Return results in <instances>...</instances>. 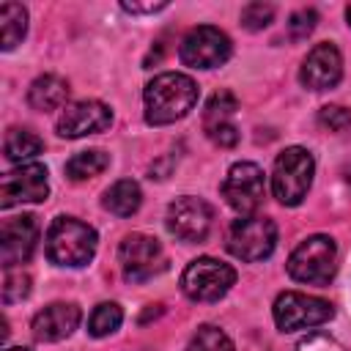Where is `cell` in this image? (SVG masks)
Returning a JSON list of instances; mask_svg holds the SVG:
<instances>
[{
	"instance_id": "2",
	"label": "cell",
	"mask_w": 351,
	"mask_h": 351,
	"mask_svg": "<svg viewBox=\"0 0 351 351\" xmlns=\"http://www.w3.org/2000/svg\"><path fill=\"white\" fill-rule=\"evenodd\" d=\"M96 230L74 217L52 219L47 230V255L58 266H85L96 255Z\"/></svg>"
},
{
	"instance_id": "26",
	"label": "cell",
	"mask_w": 351,
	"mask_h": 351,
	"mask_svg": "<svg viewBox=\"0 0 351 351\" xmlns=\"http://www.w3.org/2000/svg\"><path fill=\"white\" fill-rule=\"evenodd\" d=\"M274 19V5L269 3H247L241 8V25L247 30H263Z\"/></svg>"
},
{
	"instance_id": "24",
	"label": "cell",
	"mask_w": 351,
	"mask_h": 351,
	"mask_svg": "<svg viewBox=\"0 0 351 351\" xmlns=\"http://www.w3.org/2000/svg\"><path fill=\"white\" fill-rule=\"evenodd\" d=\"M186 351H236V348H233V340H230L219 326L206 324V326H200V329L192 335Z\"/></svg>"
},
{
	"instance_id": "29",
	"label": "cell",
	"mask_w": 351,
	"mask_h": 351,
	"mask_svg": "<svg viewBox=\"0 0 351 351\" xmlns=\"http://www.w3.org/2000/svg\"><path fill=\"white\" fill-rule=\"evenodd\" d=\"M296 351H346V348L335 337H329L324 332H313L296 343Z\"/></svg>"
},
{
	"instance_id": "30",
	"label": "cell",
	"mask_w": 351,
	"mask_h": 351,
	"mask_svg": "<svg viewBox=\"0 0 351 351\" xmlns=\"http://www.w3.org/2000/svg\"><path fill=\"white\" fill-rule=\"evenodd\" d=\"M121 8L126 11V14H156V11H165L167 8V0H148V3H121Z\"/></svg>"
},
{
	"instance_id": "28",
	"label": "cell",
	"mask_w": 351,
	"mask_h": 351,
	"mask_svg": "<svg viewBox=\"0 0 351 351\" xmlns=\"http://www.w3.org/2000/svg\"><path fill=\"white\" fill-rule=\"evenodd\" d=\"M315 22H318V14H315L313 8H299V11H293L291 19H288V33H291V38H293V41L307 38V36L315 30Z\"/></svg>"
},
{
	"instance_id": "16",
	"label": "cell",
	"mask_w": 351,
	"mask_h": 351,
	"mask_svg": "<svg viewBox=\"0 0 351 351\" xmlns=\"http://www.w3.org/2000/svg\"><path fill=\"white\" fill-rule=\"evenodd\" d=\"M82 313L74 302H55V304H47L44 310H38L33 315V337L41 340V343H58L63 337H69L77 324H80Z\"/></svg>"
},
{
	"instance_id": "18",
	"label": "cell",
	"mask_w": 351,
	"mask_h": 351,
	"mask_svg": "<svg viewBox=\"0 0 351 351\" xmlns=\"http://www.w3.org/2000/svg\"><path fill=\"white\" fill-rule=\"evenodd\" d=\"M101 203H104V208H107L110 214H115V217H132V214L140 208V203H143V192H140L137 181L123 178V181H115V184L104 192Z\"/></svg>"
},
{
	"instance_id": "23",
	"label": "cell",
	"mask_w": 351,
	"mask_h": 351,
	"mask_svg": "<svg viewBox=\"0 0 351 351\" xmlns=\"http://www.w3.org/2000/svg\"><path fill=\"white\" fill-rule=\"evenodd\" d=\"M121 321H123V310L115 302H101L88 318V332L93 337H107L121 326Z\"/></svg>"
},
{
	"instance_id": "22",
	"label": "cell",
	"mask_w": 351,
	"mask_h": 351,
	"mask_svg": "<svg viewBox=\"0 0 351 351\" xmlns=\"http://www.w3.org/2000/svg\"><path fill=\"white\" fill-rule=\"evenodd\" d=\"M3 151H5L8 162H27V159H33V156H38L44 151V143H41L38 134H33L27 129H11L5 134Z\"/></svg>"
},
{
	"instance_id": "11",
	"label": "cell",
	"mask_w": 351,
	"mask_h": 351,
	"mask_svg": "<svg viewBox=\"0 0 351 351\" xmlns=\"http://www.w3.org/2000/svg\"><path fill=\"white\" fill-rule=\"evenodd\" d=\"M211 225H214V211L200 197L184 195L167 206V230L186 244H200L208 236Z\"/></svg>"
},
{
	"instance_id": "5",
	"label": "cell",
	"mask_w": 351,
	"mask_h": 351,
	"mask_svg": "<svg viewBox=\"0 0 351 351\" xmlns=\"http://www.w3.org/2000/svg\"><path fill=\"white\" fill-rule=\"evenodd\" d=\"M225 244L230 250V255H236L239 261H247V263H255V261H263L274 252V244H277V228L269 217H241L236 219L230 228H228V236H225Z\"/></svg>"
},
{
	"instance_id": "21",
	"label": "cell",
	"mask_w": 351,
	"mask_h": 351,
	"mask_svg": "<svg viewBox=\"0 0 351 351\" xmlns=\"http://www.w3.org/2000/svg\"><path fill=\"white\" fill-rule=\"evenodd\" d=\"M107 165H110V154H104L101 148H88V151L74 154L66 162V176L71 181H85V178H93V176L104 173Z\"/></svg>"
},
{
	"instance_id": "13",
	"label": "cell",
	"mask_w": 351,
	"mask_h": 351,
	"mask_svg": "<svg viewBox=\"0 0 351 351\" xmlns=\"http://www.w3.org/2000/svg\"><path fill=\"white\" fill-rule=\"evenodd\" d=\"M38 244V222L30 214L3 219L0 225V263L14 269L25 263Z\"/></svg>"
},
{
	"instance_id": "6",
	"label": "cell",
	"mask_w": 351,
	"mask_h": 351,
	"mask_svg": "<svg viewBox=\"0 0 351 351\" xmlns=\"http://www.w3.org/2000/svg\"><path fill=\"white\" fill-rule=\"evenodd\" d=\"M236 282V269L217 258H197L181 274V291L192 302H217Z\"/></svg>"
},
{
	"instance_id": "8",
	"label": "cell",
	"mask_w": 351,
	"mask_h": 351,
	"mask_svg": "<svg viewBox=\"0 0 351 351\" xmlns=\"http://www.w3.org/2000/svg\"><path fill=\"white\" fill-rule=\"evenodd\" d=\"M263 195H266V178L255 162H236L228 170L222 181V197L233 211H239L241 217H250L261 206Z\"/></svg>"
},
{
	"instance_id": "27",
	"label": "cell",
	"mask_w": 351,
	"mask_h": 351,
	"mask_svg": "<svg viewBox=\"0 0 351 351\" xmlns=\"http://www.w3.org/2000/svg\"><path fill=\"white\" fill-rule=\"evenodd\" d=\"M318 123L329 132H343L351 126V110L340 107V104H326L318 110Z\"/></svg>"
},
{
	"instance_id": "25",
	"label": "cell",
	"mask_w": 351,
	"mask_h": 351,
	"mask_svg": "<svg viewBox=\"0 0 351 351\" xmlns=\"http://www.w3.org/2000/svg\"><path fill=\"white\" fill-rule=\"evenodd\" d=\"M0 293H3V302H5V304L22 302V299L30 293V277H27L22 269H16V266H14V269H5Z\"/></svg>"
},
{
	"instance_id": "4",
	"label": "cell",
	"mask_w": 351,
	"mask_h": 351,
	"mask_svg": "<svg viewBox=\"0 0 351 351\" xmlns=\"http://www.w3.org/2000/svg\"><path fill=\"white\" fill-rule=\"evenodd\" d=\"M337 269V247L329 236H310L304 239L288 258V274L296 282L307 285H326Z\"/></svg>"
},
{
	"instance_id": "1",
	"label": "cell",
	"mask_w": 351,
	"mask_h": 351,
	"mask_svg": "<svg viewBox=\"0 0 351 351\" xmlns=\"http://www.w3.org/2000/svg\"><path fill=\"white\" fill-rule=\"evenodd\" d=\"M143 99H145V121L151 126H167L189 115V110L197 101V85L192 77L181 71H165L145 85Z\"/></svg>"
},
{
	"instance_id": "31",
	"label": "cell",
	"mask_w": 351,
	"mask_h": 351,
	"mask_svg": "<svg viewBox=\"0 0 351 351\" xmlns=\"http://www.w3.org/2000/svg\"><path fill=\"white\" fill-rule=\"evenodd\" d=\"M343 176H346V184L351 186V165H346V170H343Z\"/></svg>"
},
{
	"instance_id": "10",
	"label": "cell",
	"mask_w": 351,
	"mask_h": 351,
	"mask_svg": "<svg viewBox=\"0 0 351 351\" xmlns=\"http://www.w3.org/2000/svg\"><path fill=\"white\" fill-rule=\"evenodd\" d=\"M118 261L123 269V277L132 282H143L165 269V252L162 244L154 236L145 233H129L123 236L118 247Z\"/></svg>"
},
{
	"instance_id": "17",
	"label": "cell",
	"mask_w": 351,
	"mask_h": 351,
	"mask_svg": "<svg viewBox=\"0 0 351 351\" xmlns=\"http://www.w3.org/2000/svg\"><path fill=\"white\" fill-rule=\"evenodd\" d=\"M66 99H69V82L58 74H41L27 88V104L38 112L60 110L66 104Z\"/></svg>"
},
{
	"instance_id": "3",
	"label": "cell",
	"mask_w": 351,
	"mask_h": 351,
	"mask_svg": "<svg viewBox=\"0 0 351 351\" xmlns=\"http://www.w3.org/2000/svg\"><path fill=\"white\" fill-rule=\"evenodd\" d=\"M313 173H315V162L313 154L302 145H291L285 148L277 159H274V170H271V192L282 206H299L307 197V189L313 184Z\"/></svg>"
},
{
	"instance_id": "12",
	"label": "cell",
	"mask_w": 351,
	"mask_h": 351,
	"mask_svg": "<svg viewBox=\"0 0 351 351\" xmlns=\"http://www.w3.org/2000/svg\"><path fill=\"white\" fill-rule=\"evenodd\" d=\"M49 195L47 167L44 165H22L3 176L0 181V208H11L19 203H41Z\"/></svg>"
},
{
	"instance_id": "20",
	"label": "cell",
	"mask_w": 351,
	"mask_h": 351,
	"mask_svg": "<svg viewBox=\"0 0 351 351\" xmlns=\"http://www.w3.org/2000/svg\"><path fill=\"white\" fill-rule=\"evenodd\" d=\"M236 110H239L236 96H233L230 90H217V93L208 99L206 110H203V129H206V134H208V132H214V129L230 126V123H233V112H236Z\"/></svg>"
},
{
	"instance_id": "9",
	"label": "cell",
	"mask_w": 351,
	"mask_h": 351,
	"mask_svg": "<svg viewBox=\"0 0 351 351\" xmlns=\"http://www.w3.org/2000/svg\"><path fill=\"white\" fill-rule=\"evenodd\" d=\"M230 52H233L230 38L211 25H200L189 30L178 47L181 60L192 69H217L230 58Z\"/></svg>"
},
{
	"instance_id": "15",
	"label": "cell",
	"mask_w": 351,
	"mask_h": 351,
	"mask_svg": "<svg viewBox=\"0 0 351 351\" xmlns=\"http://www.w3.org/2000/svg\"><path fill=\"white\" fill-rule=\"evenodd\" d=\"M343 77V58H340V49L335 44H315L307 58L302 60V69H299V80L304 88L310 90H326V88H335Z\"/></svg>"
},
{
	"instance_id": "7",
	"label": "cell",
	"mask_w": 351,
	"mask_h": 351,
	"mask_svg": "<svg viewBox=\"0 0 351 351\" xmlns=\"http://www.w3.org/2000/svg\"><path fill=\"white\" fill-rule=\"evenodd\" d=\"M335 315L332 304L318 296H307L299 291H285L274 302V324L280 332H296L307 326H318Z\"/></svg>"
},
{
	"instance_id": "32",
	"label": "cell",
	"mask_w": 351,
	"mask_h": 351,
	"mask_svg": "<svg viewBox=\"0 0 351 351\" xmlns=\"http://www.w3.org/2000/svg\"><path fill=\"white\" fill-rule=\"evenodd\" d=\"M5 351H30V348H22V346H14V348H5Z\"/></svg>"
},
{
	"instance_id": "19",
	"label": "cell",
	"mask_w": 351,
	"mask_h": 351,
	"mask_svg": "<svg viewBox=\"0 0 351 351\" xmlns=\"http://www.w3.org/2000/svg\"><path fill=\"white\" fill-rule=\"evenodd\" d=\"M27 33V11L19 3H3L0 5V38L3 49H14Z\"/></svg>"
},
{
	"instance_id": "14",
	"label": "cell",
	"mask_w": 351,
	"mask_h": 351,
	"mask_svg": "<svg viewBox=\"0 0 351 351\" xmlns=\"http://www.w3.org/2000/svg\"><path fill=\"white\" fill-rule=\"evenodd\" d=\"M110 123H112V110L96 99H85V101L66 104V110L58 118V134L74 140V137L104 132Z\"/></svg>"
},
{
	"instance_id": "33",
	"label": "cell",
	"mask_w": 351,
	"mask_h": 351,
	"mask_svg": "<svg viewBox=\"0 0 351 351\" xmlns=\"http://www.w3.org/2000/svg\"><path fill=\"white\" fill-rule=\"evenodd\" d=\"M346 19H348V25H351V5L346 8Z\"/></svg>"
}]
</instances>
